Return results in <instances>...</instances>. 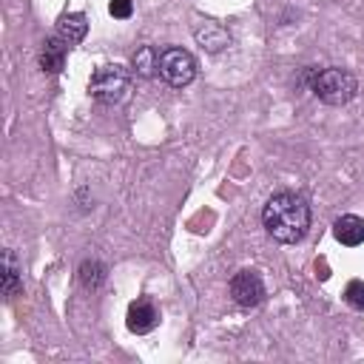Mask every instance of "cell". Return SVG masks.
Segmentation results:
<instances>
[{
  "mask_svg": "<svg viewBox=\"0 0 364 364\" xmlns=\"http://www.w3.org/2000/svg\"><path fill=\"white\" fill-rule=\"evenodd\" d=\"M80 279H82V284L85 287H100L102 284V279H105V267L100 264V262H82V267H80Z\"/></svg>",
  "mask_w": 364,
  "mask_h": 364,
  "instance_id": "obj_12",
  "label": "cell"
},
{
  "mask_svg": "<svg viewBox=\"0 0 364 364\" xmlns=\"http://www.w3.org/2000/svg\"><path fill=\"white\" fill-rule=\"evenodd\" d=\"M310 88H313V94H316L321 102H327V105H347V102L355 97L358 82H355V77H353L350 71H344V68H321V71L313 74Z\"/></svg>",
  "mask_w": 364,
  "mask_h": 364,
  "instance_id": "obj_3",
  "label": "cell"
},
{
  "mask_svg": "<svg viewBox=\"0 0 364 364\" xmlns=\"http://www.w3.org/2000/svg\"><path fill=\"white\" fill-rule=\"evenodd\" d=\"M65 48H68L65 40H60L57 34L48 37L43 43V48H40V68L48 71V74H60L63 65H65Z\"/></svg>",
  "mask_w": 364,
  "mask_h": 364,
  "instance_id": "obj_7",
  "label": "cell"
},
{
  "mask_svg": "<svg viewBox=\"0 0 364 364\" xmlns=\"http://www.w3.org/2000/svg\"><path fill=\"white\" fill-rule=\"evenodd\" d=\"M134 71L139 77H151L154 71H159V57L151 46H142L136 54H134Z\"/></svg>",
  "mask_w": 364,
  "mask_h": 364,
  "instance_id": "obj_10",
  "label": "cell"
},
{
  "mask_svg": "<svg viewBox=\"0 0 364 364\" xmlns=\"http://www.w3.org/2000/svg\"><path fill=\"white\" fill-rule=\"evenodd\" d=\"M333 233H336V239H338L341 245L355 247V245L364 242V219H361V216H353V213L338 216L336 225H333Z\"/></svg>",
  "mask_w": 364,
  "mask_h": 364,
  "instance_id": "obj_8",
  "label": "cell"
},
{
  "mask_svg": "<svg viewBox=\"0 0 364 364\" xmlns=\"http://www.w3.org/2000/svg\"><path fill=\"white\" fill-rule=\"evenodd\" d=\"M111 14L114 17H119V20H125V17H131V11H134V6H131V0H111Z\"/></svg>",
  "mask_w": 364,
  "mask_h": 364,
  "instance_id": "obj_14",
  "label": "cell"
},
{
  "mask_svg": "<svg viewBox=\"0 0 364 364\" xmlns=\"http://www.w3.org/2000/svg\"><path fill=\"white\" fill-rule=\"evenodd\" d=\"M88 91L97 102L102 105H119L128 91H131V74L125 65L114 63V65H100L94 74H91V82H88Z\"/></svg>",
  "mask_w": 364,
  "mask_h": 364,
  "instance_id": "obj_2",
  "label": "cell"
},
{
  "mask_svg": "<svg viewBox=\"0 0 364 364\" xmlns=\"http://www.w3.org/2000/svg\"><path fill=\"white\" fill-rule=\"evenodd\" d=\"M159 77L168 85H173V88L188 85L196 77V60H193V54L185 51V48H165L159 54Z\"/></svg>",
  "mask_w": 364,
  "mask_h": 364,
  "instance_id": "obj_4",
  "label": "cell"
},
{
  "mask_svg": "<svg viewBox=\"0 0 364 364\" xmlns=\"http://www.w3.org/2000/svg\"><path fill=\"white\" fill-rule=\"evenodd\" d=\"M85 31H88V20H85V14H80V11L63 14L60 23H57V37L65 40L68 46L80 43V40L85 37Z\"/></svg>",
  "mask_w": 364,
  "mask_h": 364,
  "instance_id": "obj_9",
  "label": "cell"
},
{
  "mask_svg": "<svg viewBox=\"0 0 364 364\" xmlns=\"http://www.w3.org/2000/svg\"><path fill=\"white\" fill-rule=\"evenodd\" d=\"M156 324H159V310L154 307V301H148V299L131 301V307H128V330L131 333L142 336V333H151Z\"/></svg>",
  "mask_w": 364,
  "mask_h": 364,
  "instance_id": "obj_6",
  "label": "cell"
},
{
  "mask_svg": "<svg viewBox=\"0 0 364 364\" xmlns=\"http://www.w3.org/2000/svg\"><path fill=\"white\" fill-rule=\"evenodd\" d=\"M20 287V276H17V264H14V253L6 250L3 253V293L11 299Z\"/></svg>",
  "mask_w": 364,
  "mask_h": 364,
  "instance_id": "obj_11",
  "label": "cell"
},
{
  "mask_svg": "<svg viewBox=\"0 0 364 364\" xmlns=\"http://www.w3.org/2000/svg\"><path fill=\"white\" fill-rule=\"evenodd\" d=\"M262 222H264V230L276 242L293 245V242L304 239V233L310 228V205L301 193H293V191L273 193L262 210Z\"/></svg>",
  "mask_w": 364,
  "mask_h": 364,
  "instance_id": "obj_1",
  "label": "cell"
},
{
  "mask_svg": "<svg viewBox=\"0 0 364 364\" xmlns=\"http://www.w3.org/2000/svg\"><path fill=\"white\" fill-rule=\"evenodd\" d=\"M344 301L350 304V307H355V310H364V282H350L347 284V290H344Z\"/></svg>",
  "mask_w": 364,
  "mask_h": 364,
  "instance_id": "obj_13",
  "label": "cell"
},
{
  "mask_svg": "<svg viewBox=\"0 0 364 364\" xmlns=\"http://www.w3.org/2000/svg\"><path fill=\"white\" fill-rule=\"evenodd\" d=\"M230 296L239 307H256L264 301V282L256 270H239L230 279Z\"/></svg>",
  "mask_w": 364,
  "mask_h": 364,
  "instance_id": "obj_5",
  "label": "cell"
}]
</instances>
